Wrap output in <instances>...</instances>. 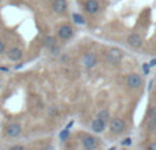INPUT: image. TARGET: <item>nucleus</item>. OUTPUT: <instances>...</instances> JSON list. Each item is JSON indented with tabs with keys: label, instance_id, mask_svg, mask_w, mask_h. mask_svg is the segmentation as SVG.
I'll list each match as a JSON object with an SVG mask.
<instances>
[{
	"label": "nucleus",
	"instance_id": "nucleus-1",
	"mask_svg": "<svg viewBox=\"0 0 156 150\" xmlns=\"http://www.w3.org/2000/svg\"><path fill=\"white\" fill-rule=\"evenodd\" d=\"M105 59L110 64H118L122 59H123V52L119 48H110L107 52H105Z\"/></svg>",
	"mask_w": 156,
	"mask_h": 150
},
{
	"label": "nucleus",
	"instance_id": "nucleus-2",
	"mask_svg": "<svg viewBox=\"0 0 156 150\" xmlns=\"http://www.w3.org/2000/svg\"><path fill=\"white\" fill-rule=\"evenodd\" d=\"M125 128H126V124L121 118H114L110 120V131L112 134H122L125 131Z\"/></svg>",
	"mask_w": 156,
	"mask_h": 150
},
{
	"label": "nucleus",
	"instance_id": "nucleus-3",
	"mask_svg": "<svg viewBox=\"0 0 156 150\" xmlns=\"http://www.w3.org/2000/svg\"><path fill=\"white\" fill-rule=\"evenodd\" d=\"M73 34H74V30L70 25L63 23L58 27V37H59L60 40H65V41L70 40V38L73 37Z\"/></svg>",
	"mask_w": 156,
	"mask_h": 150
},
{
	"label": "nucleus",
	"instance_id": "nucleus-4",
	"mask_svg": "<svg viewBox=\"0 0 156 150\" xmlns=\"http://www.w3.org/2000/svg\"><path fill=\"white\" fill-rule=\"evenodd\" d=\"M126 85L130 89H138L143 85V78L138 74H129L126 78Z\"/></svg>",
	"mask_w": 156,
	"mask_h": 150
},
{
	"label": "nucleus",
	"instance_id": "nucleus-5",
	"mask_svg": "<svg viewBox=\"0 0 156 150\" xmlns=\"http://www.w3.org/2000/svg\"><path fill=\"white\" fill-rule=\"evenodd\" d=\"M82 64L85 68H93L97 64V56L93 52H88L82 56Z\"/></svg>",
	"mask_w": 156,
	"mask_h": 150
},
{
	"label": "nucleus",
	"instance_id": "nucleus-6",
	"mask_svg": "<svg viewBox=\"0 0 156 150\" xmlns=\"http://www.w3.org/2000/svg\"><path fill=\"white\" fill-rule=\"evenodd\" d=\"M5 132L8 137L11 138H16L22 134V126L19 123H10L5 127Z\"/></svg>",
	"mask_w": 156,
	"mask_h": 150
},
{
	"label": "nucleus",
	"instance_id": "nucleus-7",
	"mask_svg": "<svg viewBox=\"0 0 156 150\" xmlns=\"http://www.w3.org/2000/svg\"><path fill=\"white\" fill-rule=\"evenodd\" d=\"M127 44H129V46H132L133 49H138L143 45V38H141V36L137 34V33H132V34L127 36Z\"/></svg>",
	"mask_w": 156,
	"mask_h": 150
},
{
	"label": "nucleus",
	"instance_id": "nucleus-8",
	"mask_svg": "<svg viewBox=\"0 0 156 150\" xmlns=\"http://www.w3.org/2000/svg\"><path fill=\"white\" fill-rule=\"evenodd\" d=\"M66 10H67V2L66 0H52V11L55 14L62 15L66 12Z\"/></svg>",
	"mask_w": 156,
	"mask_h": 150
},
{
	"label": "nucleus",
	"instance_id": "nucleus-9",
	"mask_svg": "<svg viewBox=\"0 0 156 150\" xmlns=\"http://www.w3.org/2000/svg\"><path fill=\"white\" fill-rule=\"evenodd\" d=\"M83 8H85V11L88 14L94 15V14H97L100 11V4L97 0H86L85 4H83Z\"/></svg>",
	"mask_w": 156,
	"mask_h": 150
},
{
	"label": "nucleus",
	"instance_id": "nucleus-10",
	"mask_svg": "<svg viewBox=\"0 0 156 150\" xmlns=\"http://www.w3.org/2000/svg\"><path fill=\"white\" fill-rule=\"evenodd\" d=\"M82 145H83V149L86 150H94L97 148V145H99V141L94 137H92V135H85L82 138Z\"/></svg>",
	"mask_w": 156,
	"mask_h": 150
},
{
	"label": "nucleus",
	"instance_id": "nucleus-11",
	"mask_svg": "<svg viewBox=\"0 0 156 150\" xmlns=\"http://www.w3.org/2000/svg\"><path fill=\"white\" fill-rule=\"evenodd\" d=\"M22 56H23V52L18 46H12V48H10L7 51V57L11 62H18V60L22 59Z\"/></svg>",
	"mask_w": 156,
	"mask_h": 150
},
{
	"label": "nucleus",
	"instance_id": "nucleus-12",
	"mask_svg": "<svg viewBox=\"0 0 156 150\" xmlns=\"http://www.w3.org/2000/svg\"><path fill=\"white\" fill-rule=\"evenodd\" d=\"M105 126H107V123L103 121L101 119H99V118H96L93 121H92V130H93L94 132H97V134H100V132L104 131Z\"/></svg>",
	"mask_w": 156,
	"mask_h": 150
},
{
	"label": "nucleus",
	"instance_id": "nucleus-13",
	"mask_svg": "<svg viewBox=\"0 0 156 150\" xmlns=\"http://www.w3.org/2000/svg\"><path fill=\"white\" fill-rule=\"evenodd\" d=\"M44 45L48 49H54L55 46H56V37H54V36H45V38H44Z\"/></svg>",
	"mask_w": 156,
	"mask_h": 150
},
{
	"label": "nucleus",
	"instance_id": "nucleus-14",
	"mask_svg": "<svg viewBox=\"0 0 156 150\" xmlns=\"http://www.w3.org/2000/svg\"><path fill=\"white\" fill-rule=\"evenodd\" d=\"M97 118L101 119V120H103V121H105V123H107L108 120H111L110 112H108L107 109H100L99 112H97Z\"/></svg>",
	"mask_w": 156,
	"mask_h": 150
},
{
	"label": "nucleus",
	"instance_id": "nucleus-15",
	"mask_svg": "<svg viewBox=\"0 0 156 150\" xmlns=\"http://www.w3.org/2000/svg\"><path fill=\"white\" fill-rule=\"evenodd\" d=\"M147 130L149 132H154L156 131V118H151L148 120V124H147Z\"/></svg>",
	"mask_w": 156,
	"mask_h": 150
},
{
	"label": "nucleus",
	"instance_id": "nucleus-16",
	"mask_svg": "<svg viewBox=\"0 0 156 150\" xmlns=\"http://www.w3.org/2000/svg\"><path fill=\"white\" fill-rule=\"evenodd\" d=\"M73 19H74V22L78 25H83L85 23V19H83V16L81 15V14H73Z\"/></svg>",
	"mask_w": 156,
	"mask_h": 150
},
{
	"label": "nucleus",
	"instance_id": "nucleus-17",
	"mask_svg": "<svg viewBox=\"0 0 156 150\" xmlns=\"http://www.w3.org/2000/svg\"><path fill=\"white\" fill-rule=\"evenodd\" d=\"M148 118H156V107H151L148 111Z\"/></svg>",
	"mask_w": 156,
	"mask_h": 150
},
{
	"label": "nucleus",
	"instance_id": "nucleus-18",
	"mask_svg": "<svg viewBox=\"0 0 156 150\" xmlns=\"http://www.w3.org/2000/svg\"><path fill=\"white\" fill-rule=\"evenodd\" d=\"M147 150H156V142H151L148 145V148H147Z\"/></svg>",
	"mask_w": 156,
	"mask_h": 150
},
{
	"label": "nucleus",
	"instance_id": "nucleus-19",
	"mask_svg": "<svg viewBox=\"0 0 156 150\" xmlns=\"http://www.w3.org/2000/svg\"><path fill=\"white\" fill-rule=\"evenodd\" d=\"M10 150H25V148L22 145H15V146H12Z\"/></svg>",
	"mask_w": 156,
	"mask_h": 150
},
{
	"label": "nucleus",
	"instance_id": "nucleus-20",
	"mask_svg": "<svg viewBox=\"0 0 156 150\" xmlns=\"http://www.w3.org/2000/svg\"><path fill=\"white\" fill-rule=\"evenodd\" d=\"M4 51H5L4 43H3V41H0V55H2V53H4Z\"/></svg>",
	"mask_w": 156,
	"mask_h": 150
},
{
	"label": "nucleus",
	"instance_id": "nucleus-21",
	"mask_svg": "<svg viewBox=\"0 0 156 150\" xmlns=\"http://www.w3.org/2000/svg\"><path fill=\"white\" fill-rule=\"evenodd\" d=\"M65 137H69V130L66 128L65 131L62 132V135H60V138H62V139H65Z\"/></svg>",
	"mask_w": 156,
	"mask_h": 150
},
{
	"label": "nucleus",
	"instance_id": "nucleus-22",
	"mask_svg": "<svg viewBox=\"0 0 156 150\" xmlns=\"http://www.w3.org/2000/svg\"><path fill=\"white\" fill-rule=\"evenodd\" d=\"M143 70H144V73H145V74H148V71H149V64H144V66H143Z\"/></svg>",
	"mask_w": 156,
	"mask_h": 150
},
{
	"label": "nucleus",
	"instance_id": "nucleus-23",
	"mask_svg": "<svg viewBox=\"0 0 156 150\" xmlns=\"http://www.w3.org/2000/svg\"><path fill=\"white\" fill-rule=\"evenodd\" d=\"M149 66H151V67H154V66H156V57H155V59H152V60H151Z\"/></svg>",
	"mask_w": 156,
	"mask_h": 150
},
{
	"label": "nucleus",
	"instance_id": "nucleus-24",
	"mask_svg": "<svg viewBox=\"0 0 156 150\" xmlns=\"http://www.w3.org/2000/svg\"><path fill=\"white\" fill-rule=\"evenodd\" d=\"M43 150H52V148H51V146H47V148H44Z\"/></svg>",
	"mask_w": 156,
	"mask_h": 150
},
{
	"label": "nucleus",
	"instance_id": "nucleus-25",
	"mask_svg": "<svg viewBox=\"0 0 156 150\" xmlns=\"http://www.w3.org/2000/svg\"><path fill=\"white\" fill-rule=\"evenodd\" d=\"M49 2H52V0H49Z\"/></svg>",
	"mask_w": 156,
	"mask_h": 150
},
{
	"label": "nucleus",
	"instance_id": "nucleus-26",
	"mask_svg": "<svg viewBox=\"0 0 156 150\" xmlns=\"http://www.w3.org/2000/svg\"><path fill=\"white\" fill-rule=\"evenodd\" d=\"M83 150H86V149H83Z\"/></svg>",
	"mask_w": 156,
	"mask_h": 150
}]
</instances>
